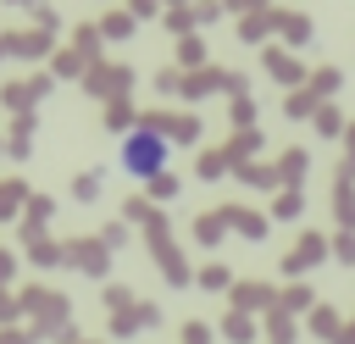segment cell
Here are the masks:
<instances>
[{
	"label": "cell",
	"mask_w": 355,
	"mask_h": 344,
	"mask_svg": "<svg viewBox=\"0 0 355 344\" xmlns=\"http://www.w3.org/2000/svg\"><path fill=\"white\" fill-rule=\"evenodd\" d=\"M166 161H172V144H166L155 128H133V133L122 139V172H128V178H161Z\"/></svg>",
	"instance_id": "6da1fadb"
}]
</instances>
